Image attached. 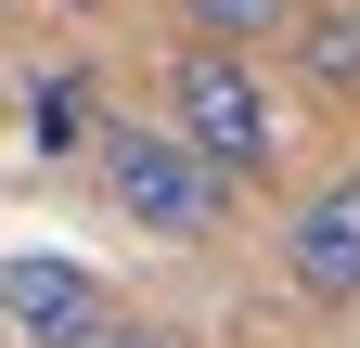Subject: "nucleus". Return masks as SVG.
<instances>
[{
    "mask_svg": "<svg viewBox=\"0 0 360 348\" xmlns=\"http://www.w3.org/2000/svg\"><path fill=\"white\" fill-rule=\"evenodd\" d=\"M155 116H167L180 142L232 181V194L283 155V116H270V91H257V65H245V52H167V104H155Z\"/></svg>",
    "mask_w": 360,
    "mask_h": 348,
    "instance_id": "1",
    "label": "nucleus"
},
{
    "mask_svg": "<svg viewBox=\"0 0 360 348\" xmlns=\"http://www.w3.org/2000/svg\"><path fill=\"white\" fill-rule=\"evenodd\" d=\"M296 26H309V0H180V39L245 52V65H257V39H296Z\"/></svg>",
    "mask_w": 360,
    "mask_h": 348,
    "instance_id": "5",
    "label": "nucleus"
},
{
    "mask_svg": "<svg viewBox=\"0 0 360 348\" xmlns=\"http://www.w3.org/2000/svg\"><path fill=\"white\" fill-rule=\"evenodd\" d=\"M283 271H296V297H322V310H360V168H335V181L296 194Z\"/></svg>",
    "mask_w": 360,
    "mask_h": 348,
    "instance_id": "3",
    "label": "nucleus"
},
{
    "mask_svg": "<svg viewBox=\"0 0 360 348\" xmlns=\"http://www.w3.org/2000/svg\"><path fill=\"white\" fill-rule=\"evenodd\" d=\"M296 65L322 77V91H360V0H335V13L296 26Z\"/></svg>",
    "mask_w": 360,
    "mask_h": 348,
    "instance_id": "6",
    "label": "nucleus"
},
{
    "mask_svg": "<svg viewBox=\"0 0 360 348\" xmlns=\"http://www.w3.org/2000/svg\"><path fill=\"white\" fill-rule=\"evenodd\" d=\"M0 323L26 348H90L116 310H103V284H90L77 258H0Z\"/></svg>",
    "mask_w": 360,
    "mask_h": 348,
    "instance_id": "4",
    "label": "nucleus"
},
{
    "mask_svg": "<svg viewBox=\"0 0 360 348\" xmlns=\"http://www.w3.org/2000/svg\"><path fill=\"white\" fill-rule=\"evenodd\" d=\"M103 194H116L142 232H180V245L232 220V181H219L167 116H116V129H103Z\"/></svg>",
    "mask_w": 360,
    "mask_h": 348,
    "instance_id": "2",
    "label": "nucleus"
},
{
    "mask_svg": "<svg viewBox=\"0 0 360 348\" xmlns=\"http://www.w3.org/2000/svg\"><path fill=\"white\" fill-rule=\"evenodd\" d=\"M90 348H180V335H167V323H103Z\"/></svg>",
    "mask_w": 360,
    "mask_h": 348,
    "instance_id": "7",
    "label": "nucleus"
}]
</instances>
